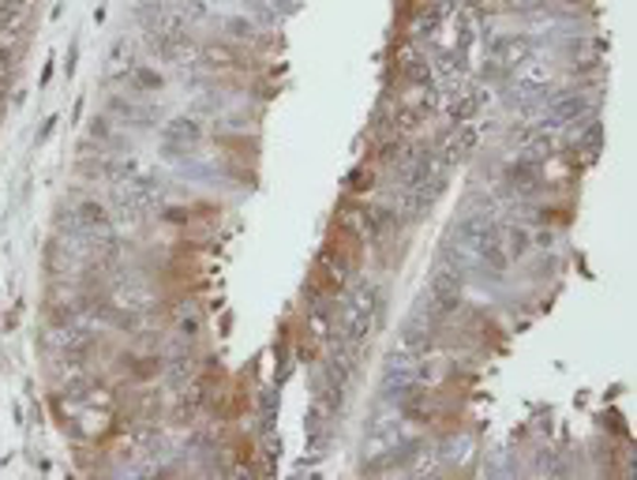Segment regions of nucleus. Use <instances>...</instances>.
Segmentation results:
<instances>
[{
  "label": "nucleus",
  "mask_w": 637,
  "mask_h": 480,
  "mask_svg": "<svg viewBox=\"0 0 637 480\" xmlns=\"http://www.w3.org/2000/svg\"><path fill=\"white\" fill-rule=\"evenodd\" d=\"M57 225L64 233H83V237H98V241L113 237V214L98 203V199H86V196L68 199L57 214Z\"/></svg>",
  "instance_id": "obj_1"
},
{
  "label": "nucleus",
  "mask_w": 637,
  "mask_h": 480,
  "mask_svg": "<svg viewBox=\"0 0 637 480\" xmlns=\"http://www.w3.org/2000/svg\"><path fill=\"white\" fill-rule=\"evenodd\" d=\"M349 188L361 191V196H364V191H371V188H375V173H371V169H356V173H353V180H349Z\"/></svg>",
  "instance_id": "obj_2"
},
{
  "label": "nucleus",
  "mask_w": 637,
  "mask_h": 480,
  "mask_svg": "<svg viewBox=\"0 0 637 480\" xmlns=\"http://www.w3.org/2000/svg\"><path fill=\"white\" fill-rule=\"evenodd\" d=\"M8 91H12V80H0V102L8 98Z\"/></svg>",
  "instance_id": "obj_3"
}]
</instances>
